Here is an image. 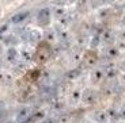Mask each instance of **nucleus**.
Here are the masks:
<instances>
[{
  "label": "nucleus",
  "instance_id": "29",
  "mask_svg": "<svg viewBox=\"0 0 125 123\" xmlns=\"http://www.w3.org/2000/svg\"><path fill=\"white\" fill-rule=\"evenodd\" d=\"M1 68H3V65H1V61H0V70H1Z\"/></svg>",
  "mask_w": 125,
  "mask_h": 123
},
{
  "label": "nucleus",
  "instance_id": "17",
  "mask_svg": "<svg viewBox=\"0 0 125 123\" xmlns=\"http://www.w3.org/2000/svg\"><path fill=\"white\" fill-rule=\"evenodd\" d=\"M101 42V37L99 35H94L93 39H91V47H97Z\"/></svg>",
  "mask_w": 125,
  "mask_h": 123
},
{
  "label": "nucleus",
  "instance_id": "25",
  "mask_svg": "<svg viewBox=\"0 0 125 123\" xmlns=\"http://www.w3.org/2000/svg\"><path fill=\"white\" fill-rule=\"evenodd\" d=\"M120 68H121V70H122V72H125V61H122V62H121V66H120Z\"/></svg>",
  "mask_w": 125,
  "mask_h": 123
},
{
  "label": "nucleus",
  "instance_id": "5",
  "mask_svg": "<svg viewBox=\"0 0 125 123\" xmlns=\"http://www.w3.org/2000/svg\"><path fill=\"white\" fill-rule=\"evenodd\" d=\"M49 45L46 42H42L40 45V49H38V61H45L49 57Z\"/></svg>",
  "mask_w": 125,
  "mask_h": 123
},
{
  "label": "nucleus",
  "instance_id": "20",
  "mask_svg": "<svg viewBox=\"0 0 125 123\" xmlns=\"http://www.w3.org/2000/svg\"><path fill=\"white\" fill-rule=\"evenodd\" d=\"M79 73H80V70H79V69H75V70L69 72V73H68V77H69V79H75V77H78L76 74H79Z\"/></svg>",
  "mask_w": 125,
  "mask_h": 123
},
{
  "label": "nucleus",
  "instance_id": "24",
  "mask_svg": "<svg viewBox=\"0 0 125 123\" xmlns=\"http://www.w3.org/2000/svg\"><path fill=\"white\" fill-rule=\"evenodd\" d=\"M44 123H56V120L52 119V118H49V119H45V122H44Z\"/></svg>",
  "mask_w": 125,
  "mask_h": 123
},
{
  "label": "nucleus",
  "instance_id": "23",
  "mask_svg": "<svg viewBox=\"0 0 125 123\" xmlns=\"http://www.w3.org/2000/svg\"><path fill=\"white\" fill-rule=\"evenodd\" d=\"M118 37L121 38V39H122V42H124V41H125V30H124V31H120Z\"/></svg>",
  "mask_w": 125,
  "mask_h": 123
},
{
  "label": "nucleus",
  "instance_id": "22",
  "mask_svg": "<svg viewBox=\"0 0 125 123\" xmlns=\"http://www.w3.org/2000/svg\"><path fill=\"white\" fill-rule=\"evenodd\" d=\"M46 38H48L49 41H53V39H54V33H53V31H49V33L46 34Z\"/></svg>",
  "mask_w": 125,
  "mask_h": 123
},
{
  "label": "nucleus",
  "instance_id": "1",
  "mask_svg": "<svg viewBox=\"0 0 125 123\" xmlns=\"http://www.w3.org/2000/svg\"><path fill=\"white\" fill-rule=\"evenodd\" d=\"M98 100V95H97V92L94 91V89H91V88H87V89H84V92L82 93V102L84 103L86 105H91V104H94V103Z\"/></svg>",
  "mask_w": 125,
  "mask_h": 123
},
{
  "label": "nucleus",
  "instance_id": "6",
  "mask_svg": "<svg viewBox=\"0 0 125 123\" xmlns=\"http://www.w3.org/2000/svg\"><path fill=\"white\" fill-rule=\"evenodd\" d=\"M30 116V108L29 107H19L18 111H16V120L18 122H23V120L29 119Z\"/></svg>",
  "mask_w": 125,
  "mask_h": 123
},
{
  "label": "nucleus",
  "instance_id": "10",
  "mask_svg": "<svg viewBox=\"0 0 125 123\" xmlns=\"http://www.w3.org/2000/svg\"><path fill=\"white\" fill-rule=\"evenodd\" d=\"M30 15V12H27V11H23V12H18V14H15V15L11 18V22L12 23H22L23 20H25L27 16Z\"/></svg>",
  "mask_w": 125,
  "mask_h": 123
},
{
  "label": "nucleus",
  "instance_id": "8",
  "mask_svg": "<svg viewBox=\"0 0 125 123\" xmlns=\"http://www.w3.org/2000/svg\"><path fill=\"white\" fill-rule=\"evenodd\" d=\"M103 76H105V70H103V69H101V68L95 69V70L91 73V83L93 84L101 83V80L103 79Z\"/></svg>",
  "mask_w": 125,
  "mask_h": 123
},
{
  "label": "nucleus",
  "instance_id": "12",
  "mask_svg": "<svg viewBox=\"0 0 125 123\" xmlns=\"http://www.w3.org/2000/svg\"><path fill=\"white\" fill-rule=\"evenodd\" d=\"M106 54H107V57H109V58H116L117 55L120 54V50L117 49L116 45H113V46H109V47H107Z\"/></svg>",
  "mask_w": 125,
  "mask_h": 123
},
{
  "label": "nucleus",
  "instance_id": "11",
  "mask_svg": "<svg viewBox=\"0 0 125 123\" xmlns=\"http://www.w3.org/2000/svg\"><path fill=\"white\" fill-rule=\"evenodd\" d=\"M102 39L105 43H109L110 46H113L112 43L114 42V34H113V31L110 30H106V31H103V34H102Z\"/></svg>",
  "mask_w": 125,
  "mask_h": 123
},
{
  "label": "nucleus",
  "instance_id": "14",
  "mask_svg": "<svg viewBox=\"0 0 125 123\" xmlns=\"http://www.w3.org/2000/svg\"><path fill=\"white\" fill-rule=\"evenodd\" d=\"M0 81L1 83H11L12 81V76L8 73H0Z\"/></svg>",
  "mask_w": 125,
  "mask_h": 123
},
{
  "label": "nucleus",
  "instance_id": "3",
  "mask_svg": "<svg viewBox=\"0 0 125 123\" xmlns=\"http://www.w3.org/2000/svg\"><path fill=\"white\" fill-rule=\"evenodd\" d=\"M37 19H38V25L40 26L49 25V22H50V9L49 8L40 9V11H38V15H37Z\"/></svg>",
  "mask_w": 125,
  "mask_h": 123
},
{
  "label": "nucleus",
  "instance_id": "26",
  "mask_svg": "<svg viewBox=\"0 0 125 123\" xmlns=\"http://www.w3.org/2000/svg\"><path fill=\"white\" fill-rule=\"evenodd\" d=\"M3 53H4V47H3V45L0 43V55L3 54Z\"/></svg>",
  "mask_w": 125,
  "mask_h": 123
},
{
  "label": "nucleus",
  "instance_id": "15",
  "mask_svg": "<svg viewBox=\"0 0 125 123\" xmlns=\"http://www.w3.org/2000/svg\"><path fill=\"white\" fill-rule=\"evenodd\" d=\"M54 15H56L57 18H59V20H60L61 18H64V16L67 15V12H65L64 8H57V9H54Z\"/></svg>",
  "mask_w": 125,
  "mask_h": 123
},
{
  "label": "nucleus",
  "instance_id": "9",
  "mask_svg": "<svg viewBox=\"0 0 125 123\" xmlns=\"http://www.w3.org/2000/svg\"><path fill=\"white\" fill-rule=\"evenodd\" d=\"M105 76L109 77V79H113V77H116L117 73H118V69H117L116 65H113V64H109L105 66Z\"/></svg>",
  "mask_w": 125,
  "mask_h": 123
},
{
  "label": "nucleus",
  "instance_id": "28",
  "mask_svg": "<svg viewBox=\"0 0 125 123\" xmlns=\"http://www.w3.org/2000/svg\"><path fill=\"white\" fill-rule=\"evenodd\" d=\"M83 123H94V122H93V120H91V119H87V120H84V122H83Z\"/></svg>",
  "mask_w": 125,
  "mask_h": 123
},
{
  "label": "nucleus",
  "instance_id": "13",
  "mask_svg": "<svg viewBox=\"0 0 125 123\" xmlns=\"http://www.w3.org/2000/svg\"><path fill=\"white\" fill-rule=\"evenodd\" d=\"M79 100H82V92L79 89H75V91L71 93V102L73 103V104H76Z\"/></svg>",
  "mask_w": 125,
  "mask_h": 123
},
{
  "label": "nucleus",
  "instance_id": "4",
  "mask_svg": "<svg viewBox=\"0 0 125 123\" xmlns=\"http://www.w3.org/2000/svg\"><path fill=\"white\" fill-rule=\"evenodd\" d=\"M23 37L26 38V41H29L31 43H38L41 41V38H42V33L40 30H30Z\"/></svg>",
  "mask_w": 125,
  "mask_h": 123
},
{
  "label": "nucleus",
  "instance_id": "27",
  "mask_svg": "<svg viewBox=\"0 0 125 123\" xmlns=\"http://www.w3.org/2000/svg\"><path fill=\"white\" fill-rule=\"evenodd\" d=\"M121 25L125 27V16H122V19H121Z\"/></svg>",
  "mask_w": 125,
  "mask_h": 123
},
{
  "label": "nucleus",
  "instance_id": "7",
  "mask_svg": "<svg viewBox=\"0 0 125 123\" xmlns=\"http://www.w3.org/2000/svg\"><path fill=\"white\" fill-rule=\"evenodd\" d=\"M18 57H19V52L15 49V47H8L6 52V58L8 62H11V64H15L16 61H18Z\"/></svg>",
  "mask_w": 125,
  "mask_h": 123
},
{
  "label": "nucleus",
  "instance_id": "19",
  "mask_svg": "<svg viewBox=\"0 0 125 123\" xmlns=\"http://www.w3.org/2000/svg\"><path fill=\"white\" fill-rule=\"evenodd\" d=\"M15 69H16L18 72H23V70L26 69V65L23 64V62H19V64L16 62V66H15Z\"/></svg>",
  "mask_w": 125,
  "mask_h": 123
},
{
  "label": "nucleus",
  "instance_id": "2",
  "mask_svg": "<svg viewBox=\"0 0 125 123\" xmlns=\"http://www.w3.org/2000/svg\"><path fill=\"white\" fill-rule=\"evenodd\" d=\"M91 118H93L94 123H107L109 122V115H107V111L105 110H95L91 114Z\"/></svg>",
  "mask_w": 125,
  "mask_h": 123
},
{
  "label": "nucleus",
  "instance_id": "18",
  "mask_svg": "<svg viewBox=\"0 0 125 123\" xmlns=\"http://www.w3.org/2000/svg\"><path fill=\"white\" fill-rule=\"evenodd\" d=\"M21 53H22V57L25 58V61H27V60H30V58H31V54H30V52H27L26 49H25V50H22Z\"/></svg>",
  "mask_w": 125,
  "mask_h": 123
},
{
  "label": "nucleus",
  "instance_id": "16",
  "mask_svg": "<svg viewBox=\"0 0 125 123\" xmlns=\"http://www.w3.org/2000/svg\"><path fill=\"white\" fill-rule=\"evenodd\" d=\"M4 42H6V45H15L16 38L14 37V35H7V37L4 38Z\"/></svg>",
  "mask_w": 125,
  "mask_h": 123
},
{
  "label": "nucleus",
  "instance_id": "21",
  "mask_svg": "<svg viewBox=\"0 0 125 123\" xmlns=\"http://www.w3.org/2000/svg\"><path fill=\"white\" fill-rule=\"evenodd\" d=\"M118 112H120V118H121V119H124V120H125V105H124V107H122L121 110L118 111Z\"/></svg>",
  "mask_w": 125,
  "mask_h": 123
}]
</instances>
